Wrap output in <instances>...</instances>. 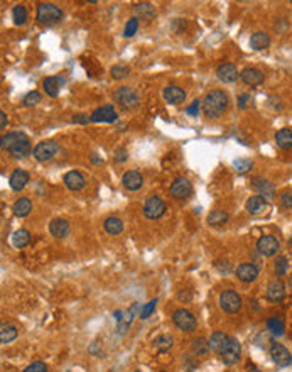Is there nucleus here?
<instances>
[{
    "instance_id": "obj_30",
    "label": "nucleus",
    "mask_w": 292,
    "mask_h": 372,
    "mask_svg": "<svg viewBox=\"0 0 292 372\" xmlns=\"http://www.w3.org/2000/svg\"><path fill=\"white\" fill-rule=\"evenodd\" d=\"M31 210H32V202H31L29 198H19L16 203H14V207H12L14 215L19 217V218L27 217L31 213Z\"/></svg>"
},
{
    "instance_id": "obj_55",
    "label": "nucleus",
    "mask_w": 292,
    "mask_h": 372,
    "mask_svg": "<svg viewBox=\"0 0 292 372\" xmlns=\"http://www.w3.org/2000/svg\"><path fill=\"white\" fill-rule=\"evenodd\" d=\"M133 372H140V370H133Z\"/></svg>"
},
{
    "instance_id": "obj_14",
    "label": "nucleus",
    "mask_w": 292,
    "mask_h": 372,
    "mask_svg": "<svg viewBox=\"0 0 292 372\" xmlns=\"http://www.w3.org/2000/svg\"><path fill=\"white\" fill-rule=\"evenodd\" d=\"M117 120V112L113 105H103L98 107L93 114H91V122H103V124H113Z\"/></svg>"
},
{
    "instance_id": "obj_50",
    "label": "nucleus",
    "mask_w": 292,
    "mask_h": 372,
    "mask_svg": "<svg viewBox=\"0 0 292 372\" xmlns=\"http://www.w3.org/2000/svg\"><path fill=\"white\" fill-rule=\"evenodd\" d=\"M199 105H201V102H199V100H194L193 104L189 105L188 109H186L188 115H193V117H194V115H198V112H199Z\"/></svg>"
},
{
    "instance_id": "obj_19",
    "label": "nucleus",
    "mask_w": 292,
    "mask_h": 372,
    "mask_svg": "<svg viewBox=\"0 0 292 372\" xmlns=\"http://www.w3.org/2000/svg\"><path fill=\"white\" fill-rule=\"evenodd\" d=\"M122 184L128 190V192H137V190L142 188L143 178H142V174L135 169L127 171V173H123V176H122Z\"/></svg>"
},
{
    "instance_id": "obj_6",
    "label": "nucleus",
    "mask_w": 292,
    "mask_h": 372,
    "mask_svg": "<svg viewBox=\"0 0 292 372\" xmlns=\"http://www.w3.org/2000/svg\"><path fill=\"white\" fill-rule=\"evenodd\" d=\"M242 296L233 290H225L220 295V306L228 315H235L242 310Z\"/></svg>"
},
{
    "instance_id": "obj_17",
    "label": "nucleus",
    "mask_w": 292,
    "mask_h": 372,
    "mask_svg": "<svg viewBox=\"0 0 292 372\" xmlns=\"http://www.w3.org/2000/svg\"><path fill=\"white\" fill-rule=\"evenodd\" d=\"M236 277L242 283H253L258 277V267L252 262H242L236 267Z\"/></svg>"
},
{
    "instance_id": "obj_54",
    "label": "nucleus",
    "mask_w": 292,
    "mask_h": 372,
    "mask_svg": "<svg viewBox=\"0 0 292 372\" xmlns=\"http://www.w3.org/2000/svg\"><path fill=\"white\" fill-rule=\"evenodd\" d=\"M289 285H290V291H292V277H290V281H289Z\"/></svg>"
},
{
    "instance_id": "obj_5",
    "label": "nucleus",
    "mask_w": 292,
    "mask_h": 372,
    "mask_svg": "<svg viewBox=\"0 0 292 372\" xmlns=\"http://www.w3.org/2000/svg\"><path fill=\"white\" fill-rule=\"evenodd\" d=\"M113 99L125 110L135 109V107H138V102H140L138 93L130 86H120L118 90L113 93Z\"/></svg>"
},
{
    "instance_id": "obj_47",
    "label": "nucleus",
    "mask_w": 292,
    "mask_h": 372,
    "mask_svg": "<svg viewBox=\"0 0 292 372\" xmlns=\"http://www.w3.org/2000/svg\"><path fill=\"white\" fill-rule=\"evenodd\" d=\"M128 159V152H127V149L125 147H118V149H115V152H113V161L115 162H125Z\"/></svg>"
},
{
    "instance_id": "obj_26",
    "label": "nucleus",
    "mask_w": 292,
    "mask_h": 372,
    "mask_svg": "<svg viewBox=\"0 0 292 372\" xmlns=\"http://www.w3.org/2000/svg\"><path fill=\"white\" fill-rule=\"evenodd\" d=\"M268 46H270V37H268L267 32H253L252 36H250V48L253 51H262V49H267Z\"/></svg>"
},
{
    "instance_id": "obj_10",
    "label": "nucleus",
    "mask_w": 292,
    "mask_h": 372,
    "mask_svg": "<svg viewBox=\"0 0 292 372\" xmlns=\"http://www.w3.org/2000/svg\"><path fill=\"white\" fill-rule=\"evenodd\" d=\"M171 197L174 200H186L191 197L193 193V184L188 178H176L171 184Z\"/></svg>"
},
{
    "instance_id": "obj_11",
    "label": "nucleus",
    "mask_w": 292,
    "mask_h": 372,
    "mask_svg": "<svg viewBox=\"0 0 292 372\" xmlns=\"http://www.w3.org/2000/svg\"><path fill=\"white\" fill-rule=\"evenodd\" d=\"M279 249H280V244L273 235H262L260 239L257 240V250L262 255H265V257L275 255Z\"/></svg>"
},
{
    "instance_id": "obj_3",
    "label": "nucleus",
    "mask_w": 292,
    "mask_h": 372,
    "mask_svg": "<svg viewBox=\"0 0 292 372\" xmlns=\"http://www.w3.org/2000/svg\"><path fill=\"white\" fill-rule=\"evenodd\" d=\"M240 355H242V347H240V342L236 340L235 337H226V340L221 345L220 352H218V357L221 359L225 365H233L240 360Z\"/></svg>"
},
{
    "instance_id": "obj_51",
    "label": "nucleus",
    "mask_w": 292,
    "mask_h": 372,
    "mask_svg": "<svg viewBox=\"0 0 292 372\" xmlns=\"http://www.w3.org/2000/svg\"><path fill=\"white\" fill-rule=\"evenodd\" d=\"M73 122L75 124H88V122H91V117H88L86 114H78L73 117Z\"/></svg>"
},
{
    "instance_id": "obj_43",
    "label": "nucleus",
    "mask_w": 292,
    "mask_h": 372,
    "mask_svg": "<svg viewBox=\"0 0 292 372\" xmlns=\"http://www.w3.org/2000/svg\"><path fill=\"white\" fill-rule=\"evenodd\" d=\"M41 102V93L39 91H29L27 95L22 99V105L24 107H34V105H38Z\"/></svg>"
},
{
    "instance_id": "obj_27",
    "label": "nucleus",
    "mask_w": 292,
    "mask_h": 372,
    "mask_svg": "<svg viewBox=\"0 0 292 372\" xmlns=\"http://www.w3.org/2000/svg\"><path fill=\"white\" fill-rule=\"evenodd\" d=\"M133 12H135V17L142 19V21H152V19L156 17V7L149 2L137 4V6L133 7Z\"/></svg>"
},
{
    "instance_id": "obj_9",
    "label": "nucleus",
    "mask_w": 292,
    "mask_h": 372,
    "mask_svg": "<svg viewBox=\"0 0 292 372\" xmlns=\"http://www.w3.org/2000/svg\"><path fill=\"white\" fill-rule=\"evenodd\" d=\"M58 152H59V144L56 141H43L34 147L32 154H34V157L39 162H46L53 159Z\"/></svg>"
},
{
    "instance_id": "obj_36",
    "label": "nucleus",
    "mask_w": 292,
    "mask_h": 372,
    "mask_svg": "<svg viewBox=\"0 0 292 372\" xmlns=\"http://www.w3.org/2000/svg\"><path fill=\"white\" fill-rule=\"evenodd\" d=\"M174 345V338L171 335H161L154 340V347L157 352H168Z\"/></svg>"
},
{
    "instance_id": "obj_49",
    "label": "nucleus",
    "mask_w": 292,
    "mask_h": 372,
    "mask_svg": "<svg viewBox=\"0 0 292 372\" xmlns=\"http://www.w3.org/2000/svg\"><path fill=\"white\" fill-rule=\"evenodd\" d=\"M280 203H282V207H284V208H292V193H289V192L282 193Z\"/></svg>"
},
{
    "instance_id": "obj_34",
    "label": "nucleus",
    "mask_w": 292,
    "mask_h": 372,
    "mask_svg": "<svg viewBox=\"0 0 292 372\" xmlns=\"http://www.w3.org/2000/svg\"><path fill=\"white\" fill-rule=\"evenodd\" d=\"M27 17H29V14H27L26 6H22V4H17L12 9V21L16 26H24L27 22Z\"/></svg>"
},
{
    "instance_id": "obj_1",
    "label": "nucleus",
    "mask_w": 292,
    "mask_h": 372,
    "mask_svg": "<svg viewBox=\"0 0 292 372\" xmlns=\"http://www.w3.org/2000/svg\"><path fill=\"white\" fill-rule=\"evenodd\" d=\"M0 141H2L0 142L2 149H7L11 152V156L16 157V159H22V157L29 156L31 152H34L29 137L22 132H11L7 136H2Z\"/></svg>"
},
{
    "instance_id": "obj_48",
    "label": "nucleus",
    "mask_w": 292,
    "mask_h": 372,
    "mask_svg": "<svg viewBox=\"0 0 292 372\" xmlns=\"http://www.w3.org/2000/svg\"><path fill=\"white\" fill-rule=\"evenodd\" d=\"M250 102H252V97H250V93H242V95L238 97V107H240V109H247Z\"/></svg>"
},
{
    "instance_id": "obj_25",
    "label": "nucleus",
    "mask_w": 292,
    "mask_h": 372,
    "mask_svg": "<svg viewBox=\"0 0 292 372\" xmlns=\"http://www.w3.org/2000/svg\"><path fill=\"white\" fill-rule=\"evenodd\" d=\"M137 308H138V303H133L132 306H130V310H127V311H123V315H122V318L118 320L117 322V332H118V335H123L125 332L128 330V327L132 325V322H133V316H135V311H137Z\"/></svg>"
},
{
    "instance_id": "obj_16",
    "label": "nucleus",
    "mask_w": 292,
    "mask_h": 372,
    "mask_svg": "<svg viewBox=\"0 0 292 372\" xmlns=\"http://www.w3.org/2000/svg\"><path fill=\"white\" fill-rule=\"evenodd\" d=\"M63 183L68 190H71V192H80V190L85 188L86 178L80 173V171H69V173L64 174Z\"/></svg>"
},
{
    "instance_id": "obj_33",
    "label": "nucleus",
    "mask_w": 292,
    "mask_h": 372,
    "mask_svg": "<svg viewBox=\"0 0 292 372\" xmlns=\"http://www.w3.org/2000/svg\"><path fill=\"white\" fill-rule=\"evenodd\" d=\"M267 330L272 335H275V337H280V335H284L285 332V325L279 316H272V318L267 320Z\"/></svg>"
},
{
    "instance_id": "obj_41",
    "label": "nucleus",
    "mask_w": 292,
    "mask_h": 372,
    "mask_svg": "<svg viewBox=\"0 0 292 372\" xmlns=\"http://www.w3.org/2000/svg\"><path fill=\"white\" fill-rule=\"evenodd\" d=\"M287 267H289V262H287V259L284 255H279V257L275 259V262H273V271H275L277 276H284L287 272Z\"/></svg>"
},
{
    "instance_id": "obj_8",
    "label": "nucleus",
    "mask_w": 292,
    "mask_h": 372,
    "mask_svg": "<svg viewBox=\"0 0 292 372\" xmlns=\"http://www.w3.org/2000/svg\"><path fill=\"white\" fill-rule=\"evenodd\" d=\"M173 322L179 330L183 332H194L196 330V318L189 310L186 308H178L173 313Z\"/></svg>"
},
{
    "instance_id": "obj_42",
    "label": "nucleus",
    "mask_w": 292,
    "mask_h": 372,
    "mask_svg": "<svg viewBox=\"0 0 292 372\" xmlns=\"http://www.w3.org/2000/svg\"><path fill=\"white\" fill-rule=\"evenodd\" d=\"M137 29H138V19H137V17L128 19V22L125 24L123 36H125V37H133V36L137 34Z\"/></svg>"
},
{
    "instance_id": "obj_35",
    "label": "nucleus",
    "mask_w": 292,
    "mask_h": 372,
    "mask_svg": "<svg viewBox=\"0 0 292 372\" xmlns=\"http://www.w3.org/2000/svg\"><path fill=\"white\" fill-rule=\"evenodd\" d=\"M17 338V328L14 327V325H2V328H0V342L6 345V343H11L12 340H16Z\"/></svg>"
},
{
    "instance_id": "obj_46",
    "label": "nucleus",
    "mask_w": 292,
    "mask_h": 372,
    "mask_svg": "<svg viewBox=\"0 0 292 372\" xmlns=\"http://www.w3.org/2000/svg\"><path fill=\"white\" fill-rule=\"evenodd\" d=\"M22 372H48V365L44 362H32Z\"/></svg>"
},
{
    "instance_id": "obj_23",
    "label": "nucleus",
    "mask_w": 292,
    "mask_h": 372,
    "mask_svg": "<svg viewBox=\"0 0 292 372\" xmlns=\"http://www.w3.org/2000/svg\"><path fill=\"white\" fill-rule=\"evenodd\" d=\"M64 80L61 76H49V78H44L43 80V88L46 91V95L48 97H58L59 91H61V86H63Z\"/></svg>"
},
{
    "instance_id": "obj_44",
    "label": "nucleus",
    "mask_w": 292,
    "mask_h": 372,
    "mask_svg": "<svg viewBox=\"0 0 292 372\" xmlns=\"http://www.w3.org/2000/svg\"><path fill=\"white\" fill-rule=\"evenodd\" d=\"M252 166H253V162L250 161V159H245V157L233 161V167H235L236 171H238V173H247V171L252 169Z\"/></svg>"
},
{
    "instance_id": "obj_53",
    "label": "nucleus",
    "mask_w": 292,
    "mask_h": 372,
    "mask_svg": "<svg viewBox=\"0 0 292 372\" xmlns=\"http://www.w3.org/2000/svg\"><path fill=\"white\" fill-rule=\"evenodd\" d=\"M247 372H260V370H258L257 367H252V369H248Z\"/></svg>"
},
{
    "instance_id": "obj_45",
    "label": "nucleus",
    "mask_w": 292,
    "mask_h": 372,
    "mask_svg": "<svg viewBox=\"0 0 292 372\" xmlns=\"http://www.w3.org/2000/svg\"><path fill=\"white\" fill-rule=\"evenodd\" d=\"M156 306H157V300H151L147 305H143V306H142V310H140V318H142V320H147V318H149V316H151L152 313H154Z\"/></svg>"
},
{
    "instance_id": "obj_29",
    "label": "nucleus",
    "mask_w": 292,
    "mask_h": 372,
    "mask_svg": "<svg viewBox=\"0 0 292 372\" xmlns=\"http://www.w3.org/2000/svg\"><path fill=\"white\" fill-rule=\"evenodd\" d=\"M103 229L108 235H120L123 232V222L118 217H108L103 222Z\"/></svg>"
},
{
    "instance_id": "obj_18",
    "label": "nucleus",
    "mask_w": 292,
    "mask_h": 372,
    "mask_svg": "<svg viewBox=\"0 0 292 372\" xmlns=\"http://www.w3.org/2000/svg\"><path fill=\"white\" fill-rule=\"evenodd\" d=\"M162 97H164V100L168 102L169 105H179L186 100V91H184L183 88L176 86V85H169V86L164 88Z\"/></svg>"
},
{
    "instance_id": "obj_38",
    "label": "nucleus",
    "mask_w": 292,
    "mask_h": 372,
    "mask_svg": "<svg viewBox=\"0 0 292 372\" xmlns=\"http://www.w3.org/2000/svg\"><path fill=\"white\" fill-rule=\"evenodd\" d=\"M226 337H228V335L223 333V332H215V333H213L210 337V340H208V342H210V350L216 352V353L220 352V348H221V345H223V342L226 340Z\"/></svg>"
},
{
    "instance_id": "obj_39",
    "label": "nucleus",
    "mask_w": 292,
    "mask_h": 372,
    "mask_svg": "<svg viewBox=\"0 0 292 372\" xmlns=\"http://www.w3.org/2000/svg\"><path fill=\"white\" fill-rule=\"evenodd\" d=\"M191 348L194 353H198V355H205V353L210 352V342H208L206 338L199 337L196 340L191 342Z\"/></svg>"
},
{
    "instance_id": "obj_22",
    "label": "nucleus",
    "mask_w": 292,
    "mask_h": 372,
    "mask_svg": "<svg viewBox=\"0 0 292 372\" xmlns=\"http://www.w3.org/2000/svg\"><path fill=\"white\" fill-rule=\"evenodd\" d=\"M9 183H11V188L14 192H21V190H24L27 183H29V173H27L26 169H16L11 174Z\"/></svg>"
},
{
    "instance_id": "obj_28",
    "label": "nucleus",
    "mask_w": 292,
    "mask_h": 372,
    "mask_svg": "<svg viewBox=\"0 0 292 372\" xmlns=\"http://www.w3.org/2000/svg\"><path fill=\"white\" fill-rule=\"evenodd\" d=\"M253 188L258 190L260 197H263V198H273V195H275V188H273V184L270 183V181L262 179V178L253 179Z\"/></svg>"
},
{
    "instance_id": "obj_40",
    "label": "nucleus",
    "mask_w": 292,
    "mask_h": 372,
    "mask_svg": "<svg viewBox=\"0 0 292 372\" xmlns=\"http://www.w3.org/2000/svg\"><path fill=\"white\" fill-rule=\"evenodd\" d=\"M110 74H112L113 80H123V78H127L128 74H130V68L127 66V64H115V66L110 69Z\"/></svg>"
},
{
    "instance_id": "obj_52",
    "label": "nucleus",
    "mask_w": 292,
    "mask_h": 372,
    "mask_svg": "<svg viewBox=\"0 0 292 372\" xmlns=\"http://www.w3.org/2000/svg\"><path fill=\"white\" fill-rule=\"evenodd\" d=\"M0 127L2 129L7 127V114L6 112H0Z\"/></svg>"
},
{
    "instance_id": "obj_37",
    "label": "nucleus",
    "mask_w": 292,
    "mask_h": 372,
    "mask_svg": "<svg viewBox=\"0 0 292 372\" xmlns=\"http://www.w3.org/2000/svg\"><path fill=\"white\" fill-rule=\"evenodd\" d=\"M228 222V213L223 212V210H213L210 215H208V223L210 225H225V223Z\"/></svg>"
},
{
    "instance_id": "obj_2",
    "label": "nucleus",
    "mask_w": 292,
    "mask_h": 372,
    "mask_svg": "<svg viewBox=\"0 0 292 372\" xmlns=\"http://www.w3.org/2000/svg\"><path fill=\"white\" fill-rule=\"evenodd\" d=\"M203 112L208 119H218L228 109V95L223 90H211L201 102Z\"/></svg>"
},
{
    "instance_id": "obj_31",
    "label": "nucleus",
    "mask_w": 292,
    "mask_h": 372,
    "mask_svg": "<svg viewBox=\"0 0 292 372\" xmlns=\"http://www.w3.org/2000/svg\"><path fill=\"white\" fill-rule=\"evenodd\" d=\"M275 144L280 149H284V151L292 149V130L289 127L280 129L279 132L275 134Z\"/></svg>"
},
{
    "instance_id": "obj_32",
    "label": "nucleus",
    "mask_w": 292,
    "mask_h": 372,
    "mask_svg": "<svg viewBox=\"0 0 292 372\" xmlns=\"http://www.w3.org/2000/svg\"><path fill=\"white\" fill-rule=\"evenodd\" d=\"M31 242V234H29V230H26V229H19V230H16L12 234V244H14V247L16 249H24L27 244Z\"/></svg>"
},
{
    "instance_id": "obj_13",
    "label": "nucleus",
    "mask_w": 292,
    "mask_h": 372,
    "mask_svg": "<svg viewBox=\"0 0 292 372\" xmlns=\"http://www.w3.org/2000/svg\"><path fill=\"white\" fill-rule=\"evenodd\" d=\"M245 208H247V212L250 213V215H263V213L268 212L270 205H268L267 200L260 197V195H255V197H250L247 200Z\"/></svg>"
},
{
    "instance_id": "obj_20",
    "label": "nucleus",
    "mask_w": 292,
    "mask_h": 372,
    "mask_svg": "<svg viewBox=\"0 0 292 372\" xmlns=\"http://www.w3.org/2000/svg\"><path fill=\"white\" fill-rule=\"evenodd\" d=\"M240 78L247 86H258L263 83V73L257 68H245L242 73H240Z\"/></svg>"
},
{
    "instance_id": "obj_7",
    "label": "nucleus",
    "mask_w": 292,
    "mask_h": 372,
    "mask_svg": "<svg viewBox=\"0 0 292 372\" xmlns=\"http://www.w3.org/2000/svg\"><path fill=\"white\" fill-rule=\"evenodd\" d=\"M166 210H168L166 202L161 197H156V195L149 197L147 202L143 203V215H145V218H149V220H157V218H161L166 213Z\"/></svg>"
},
{
    "instance_id": "obj_21",
    "label": "nucleus",
    "mask_w": 292,
    "mask_h": 372,
    "mask_svg": "<svg viewBox=\"0 0 292 372\" xmlns=\"http://www.w3.org/2000/svg\"><path fill=\"white\" fill-rule=\"evenodd\" d=\"M267 298L272 301V303L282 301L285 298V285L280 281V279H273V281L268 283V286H267Z\"/></svg>"
},
{
    "instance_id": "obj_4",
    "label": "nucleus",
    "mask_w": 292,
    "mask_h": 372,
    "mask_svg": "<svg viewBox=\"0 0 292 372\" xmlns=\"http://www.w3.org/2000/svg\"><path fill=\"white\" fill-rule=\"evenodd\" d=\"M36 19L41 22V24H58L63 19V11L54 4H39L38 9H36Z\"/></svg>"
},
{
    "instance_id": "obj_12",
    "label": "nucleus",
    "mask_w": 292,
    "mask_h": 372,
    "mask_svg": "<svg viewBox=\"0 0 292 372\" xmlns=\"http://www.w3.org/2000/svg\"><path fill=\"white\" fill-rule=\"evenodd\" d=\"M270 357L279 367H287L292 364V355L284 345L280 343H272L270 345Z\"/></svg>"
},
{
    "instance_id": "obj_24",
    "label": "nucleus",
    "mask_w": 292,
    "mask_h": 372,
    "mask_svg": "<svg viewBox=\"0 0 292 372\" xmlns=\"http://www.w3.org/2000/svg\"><path fill=\"white\" fill-rule=\"evenodd\" d=\"M49 232L53 237L56 239H64L69 234V223L64 218H54L53 222L49 223Z\"/></svg>"
},
{
    "instance_id": "obj_15",
    "label": "nucleus",
    "mask_w": 292,
    "mask_h": 372,
    "mask_svg": "<svg viewBox=\"0 0 292 372\" xmlns=\"http://www.w3.org/2000/svg\"><path fill=\"white\" fill-rule=\"evenodd\" d=\"M216 78L223 83H235L240 78V73H238V69H236L235 64L223 63L216 68Z\"/></svg>"
}]
</instances>
